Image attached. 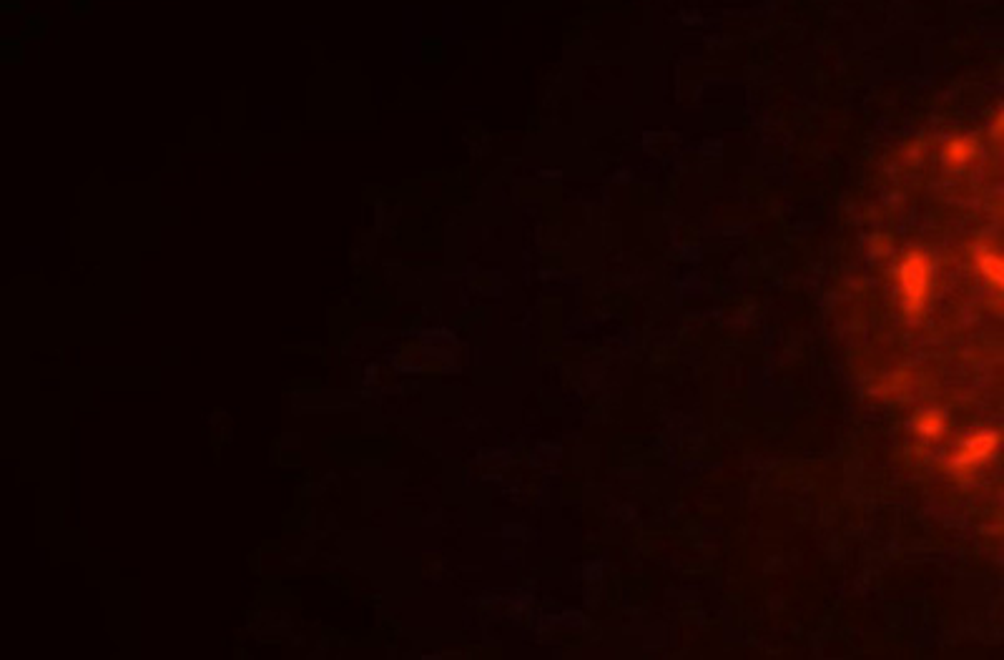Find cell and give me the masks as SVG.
<instances>
[{
  "label": "cell",
  "instance_id": "cell-4",
  "mask_svg": "<svg viewBox=\"0 0 1004 660\" xmlns=\"http://www.w3.org/2000/svg\"><path fill=\"white\" fill-rule=\"evenodd\" d=\"M972 267L992 292L1004 294V249L987 244V241H977L972 246Z\"/></svg>",
  "mask_w": 1004,
  "mask_h": 660
},
{
  "label": "cell",
  "instance_id": "cell-1",
  "mask_svg": "<svg viewBox=\"0 0 1004 660\" xmlns=\"http://www.w3.org/2000/svg\"><path fill=\"white\" fill-rule=\"evenodd\" d=\"M897 292L907 319H919L927 312L934 292V259L922 246H912L899 256Z\"/></svg>",
  "mask_w": 1004,
  "mask_h": 660
},
{
  "label": "cell",
  "instance_id": "cell-5",
  "mask_svg": "<svg viewBox=\"0 0 1004 660\" xmlns=\"http://www.w3.org/2000/svg\"><path fill=\"white\" fill-rule=\"evenodd\" d=\"M912 432L924 442H939L947 435V415L939 407H927L912 417Z\"/></svg>",
  "mask_w": 1004,
  "mask_h": 660
},
{
  "label": "cell",
  "instance_id": "cell-3",
  "mask_svg": "<svg viewBox=\"0 0 1004 660\" xmlns=\"http://www.w3.org/2000/svg\"><path fill=\"white\" fill-rule=\"evenodd\" d=\"M979 154H982V144H979L977 136L949 134L939 144V161H942L944 169L954 171V174L977 164Z\"/></svg>",
  "mask_w": 1004,
  "mask_h": 660
},
{
  "label": "cell",
  "instance_id": "cell-2",
  "mask_svg": "<svg viewBox=\"0 0 1004 660\" xmlns=\"http://www.w3.org/2000/svg\"><path fill=\"white\" fill-rule=\"evenodd\" d=\"M1004 435L997 427H979L964 435L947 457V470L954 477H969L987 467L1002 452Z\"/></svg>",
  "mask_w": 1004,
  "mask_h": 660
},
{
  "label": "cell",
  "instance_id": "cell-6",
  "mask_svg": "<svg viewBox=\"0 0 1004 660\" xmlns=\"http://www.w3.org/2000/svg\"><path fill=\"white\" fill-rule=\"evenodd\" d=\"M989 139L1004 144V103L989 118Z\"/></svg>",
  "mask_w": 1004,
  "mask_h": 660
}]
</instances>
